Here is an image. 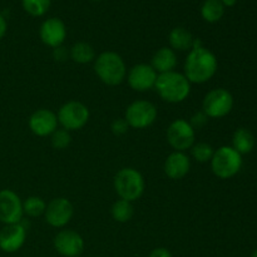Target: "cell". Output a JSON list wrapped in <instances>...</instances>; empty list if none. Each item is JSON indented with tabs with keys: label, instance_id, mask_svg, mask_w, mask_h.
Returning <instances> with one entry per match:
<instances>
[{
	"label": "cell",
	"instance_id": "17",
	"mask_svg": "<svg viewBox=\"0 0 257 257\" xmlns=\"http://www.w3.org/2000/svg\"><path fill=\"white\" fill-rule=\"evenodd\" d=\"M191 161L190 157L185 152H177L175 151L167 157L165 162V173L171 180H181L186 177L190 172Z\"/></svg>",
	"mask_w": 257,
	"mask_h": 257
},
{
	"label": "cell",
	"instance_id": "20",
	"mask_svg": "<svg viewBox=\"0 0 257 257\" xmlns=\"http://www.w3.org/2000/svg\"><path fill=\"white\" fill-rule=\"evenodd\" d=\"M255 147V137L252 133L246 128H238L233 133L232 148L237 151L241 156L247 155Z\"/></svg>",
	"mask_w": 257,
	"mask_h": 257
},
{
	"label": "cell",
	"instance_id": "15",
	"mask_svg": "<svg viewBox=\"0 0 257 257\" xmlns=\"http://www.w3.org/2000/svg\"><path fill=\"white\" fill-rule=\"evenodd\" d=\"M28 124L35 136L48 137V136H52V133L58 128V117L50 109L42 108V109L35 110L30 115Z\"/></svg>",
	"mask_w": 257,
	"mask_h": 257
},
{
	"label": "cell",
	"instance_id": "13",
	"mask_svg": "<svg viewBox=\"0 0 257 257\" xmlns=\"http://www.w3.org/2000/svg\"><path fill=\"white\" fill-rule=\"evenodd\" d=\"M39 35L45 45L57 49L62 47L67 38V28L64 23L58 18H49L40 25Z\"/></svg>",
	"mask_w": 257,
	"mask_h": 257
},
{
	"label": "cell",
	"instance_id": "10",
	"mask_svg": "<svg viewBox=\"0 0 257 257\" xmlns=\"http://www.w3.org/2000/svg\"><path fill=\"white\" fill-rule=\"evenodd\" d=\"M23 202L19 196L12 190L0 191V222L14 225L22 222Z\"/></svg>",
	"mask_w": 257,
	"mask_h": 257
},
{
	"label": "cell",
	"instance_id": "28",
	"mask_svg": "<svg viewBox=\"0 0 257 257\" xmlns=\"http://www.w3.org/2000/svg\"><path fill=\"white\" fill-rule=\"evenodd\" d=\"M128 123L125 122L124 118H118V119H114L112 122V125H110V130L114 133L115 136H123L128 132Z\"/></svg>",
	"mask_w": 257,
	"mask_h": 257
},
{
	"label": "cell",
	"instance_id": "1",
	"mask_svg": "<svg viewBox=\"0 0 257 257\" xmlns=\"http://www.w3.org/2000/svg\"><path fill=\"white\" fill-rule=\"evenodd\" d=\"M218 68L216 55L205 48L200 39H195L193 48L185 62V77L190 83L203 84L216 74Z\"/></svg>",
	"mask_w": 257,
	"mask_h": 257
},
{
	"label": "cell",
	"instance_id": "23",
	"mask_svg": "<svg viewBox=\"0 0 257 257\" xmlns=\"http://www.w3.org/2000/svg\"><path fill=\"white\" fill-rule=\"evenodd\" d=\"M110 212H112L113 220L124 223L133 217L135 210H133L132 202H128L125 200H118L113 203Z\"/></svg>",
	"mask_w": 257,
	"mask_h": 257
},
{
	"label": "cell",
	"instance_id": "9",
	"mask_svg": "<svg viewBox=\"0 0 257 257\" xmlns=\"http://www.w3.org/2000/svg\"><path fill=\"white\" fill-rule=\"evenodd\" d=\"M196 132L190 122L185 119H176L167 130V142L177 152L191 150L195 145Z\"/></svg>",
	"mask_w": 257,
	"mask_h": 257
},
{
	"label": "cell",
	"instance_id": "5",
	"mask_svg": "<svg viewBox=\"0 0 257 257\" xmlns=\"http://www.w3.org/2000/svg\"><path fill=\"white\" fill-rule=\"evenodd\" d=\"M241 167H242V156L228 146H222L215 151L211 160L212 172L222 180H227L237 175Z\"/></svg>",
	"mask_w": 257,
	"mask_h": 257
},
{
	"label": "cell",
	"instance_id": "12",
	"mask_svg": "<svg viewBox=\"0 0 257 257\" xmlns=\"http://www.w3.org/2000/svg\"><path fill=\"white\" fill-rule=\"evenodd\" d=\"M54 248L64 257H78L84 251V240L73 230H63L55 236Z\"/></svg>",
	"mask_w": 257,
	"mask_h": 257
},
{
	"label": "cell",
	"instance_id": "32",
	"mask_svg": "<svg viewBox=\"0 0 257 257\" xmlns=\"http://www.w3.org/2000/svg\"><path fill=\"white\" fill-rule=\"evenodd\" d=\"M237 0H221V3L223 4V7H233L236 4Z\"/></svg>",
	"mask_w": 257,
	"mask_h": 257
},
{
	"label": "cell",
	"instance_id": "27",
	"mask_svg": "<svg viewBox=\"0 0 257 257\" xmlns=\"http://www.w3.org/2000/svg\"><path fill=\"white\" fill-rule=\"evenodd\" d=\"M52 146L55 150H65L68 146L72 142V136L64 128H60V130H55L52 133Z\"/></svg>",
	"mask_w": 257,
	"mask_h": 257
},
{
	"label": "cell",
	"instance_id": "7",
	"mask_svg": "<svg viewBox=\"0 0 257 257\" xmlns=\"http://www.w3.org/2000/svg\"><path fill=\"white\" fill-rule=\"evenodd\" d=\"M157 108L148 100H136L131 103L124 113V119L128 125L136 130H145L157 119Z\"/></svg>",
	"mask_w": 257,
	"mask_h": 257
},
{
	"label": "cell",
	"instance_id": "3",
	"mask_svg": "<svg viewBox=\"0 0 257 257\" xmlns=\"http://www.w3.org/2000/svg\"><path fill=\"white\" fill-rule=\"evenodd\" d=\"M94 72L100 82L114 87L124 80L127 68L124 60L118 53L103 52L94 59Z\"/></svg>",
	"mask_w": 257,
	"mask_h": 257
},
{
	"label": "cell",
	"instance_id": "11",
	"mask_svg": "<svg viewBox=\"0 0 257 257\" xmlns=\"http://www.w3.org/2000/svg\"><path fill=\"white\" fill-rule=\"evenodd\" d=\"M45 221L53 227H64L74 215V207L68 198L58 197L50 201L45 208Z\"/></svg>",
	"mask_w": 257,
	"mask_h": 257
},
{
	"label": "cell",
	"instance_id": "2",
	"mask_svg": "<svg viewBox=\"0 0 257 257\" xmlns=\"http://www.w3.org/2000/svg\"><path fill=\"white\" fill-rule=\"evenodd\" d=\"M155 88L160 97L168 103L183 102L191 93V83L187 78L175 70L158 74Z\"/></svg>",
	"mask_w": 257,
	"mask_h": 257
},
{
	"label": "cell",
	"instance_id": "26",
	"mask_svg": "<svg viewBox=\"0 0 257 257\" xmlns=\"http://www.w3.org/2000/svg\"><path fill=\"white\" fill-rule=\"evenodd\" d=\"M191 153H192L193 160H196L200 163H206L212 160L215 151H213L212 146L208 145V143L200 142L192 146Z\"/></svg>",
	"mask_w": 257,
	"mask_h": 257
},
{
	"label": "cell",
	"instance_id": "19",
	"mask_svg": "<svg viewBox=\"0 0 257 257\" xmlns=\"http://www.w3.org/2000/svg\"><path fill=\"white\" fill-rule=\"evenodd\" d=\"M168 42H170L171 49L178 50V52H186L193 48L195 38L192 33L183 27L173 28L168 34Z\"/></svg>",
	"mask_w": 257,
	"mask_h": 257
},
{
	"label": "cell",
	"instance_id": "33",
	"mask_svg": "<svg viewBox=\"0 0 257 257\" xmlns=\"http://www.w3.org/2000/svg\"><path fill=\"white\" fill-rule=\"evenodd\" d=\"M251 257H257V250H255L252 252V255H251Z\"/></svg>",
	"mask_w": 257,
	"mask_h": 257
},
{
	"label": "cell",
	"instance_id": "16",
	"mask_svg": "<svg viewBox=\"0 0 257 257\" xmlns=\"http://www.w3.org/2000/svg\"><path fill=\"white\" fill-rule=\"evenodd\" d=\"M27 240V230L22 223L5 225L0 231V248L4 252L13 253L23 247Z\"/></svg>",
	"mask_w": 257,
	"mask_h": 257
},
{
	"label": "cell",
	"instance_id": "18",
	"mask_svg": "<svg viewBox=\"0 0 257 257\" xmlns=\"http://www.w3.org/2000/svg\"><path fill=\"white\" fill-rule=\"evenodd\" d=\"M176 65H177V55L175 50L168 47L158 49L152 57V63H151V67L157 72V74L173 72Z\"/></svg>",
	"mask_w": 257,
	"mask_h": 257
},
{
	"label": "cell",
	"instance_id": "30",
	"mask_svg": "<svg viewBox=\"0 0 257 257\" xmlns=\"http://www.w3.org/2000/svg\"><path fill=\"white\" fill-rule=\"evenodd\" d=\"M148 257H172V253L170 252V250L165 247H157L155 250H152V252L150 253Z\"/></svg>",
	"mask_w": 257,
	"mask_h": 257
},
{
	"label": "cell",
	"instance_id": "8",
	"mask_svg": "<svg viewBox=\"0 0 257 257\" xmlns=\"http://www.w3.org/2000/svg\"><path fill=\"white\" fill-rule=\"evenodd\" d=\"M232 94L223 88H216L205 95L202 112L208 118H222L232 110Z\"/></svg>",
	"mask_w": 257,
	"mask_h": 257
},
{
	"label": "cell",
	"instance_id": "14",
	"mask_svg": "<svg viewBox=\"0 0 257 257\" xmlns=\"http://www.w3.org/2000/svg\"><path fill=\"white\" fill-rule=\"evenodd\" d=\"M157 72L151 64H137L128 73V84L137 92H147L156 85Z\"/></svg>",
	"mask_w": 257,
	"mask_h": 257
},
{
	"label": "cell",
	"instance_id": "29",
	"mask_svg": "<svg viewBox=\"0 0 257 257\" xmlns=\"http://www.w3.org/2000/svg\"><path fill=\"white\" fill-rule=\"evenodd\" d=\"M207 120H208L207 115H206L203 112H200V113H196V114L191 118L190 124L192 125L193 130H200V128H202L203 125L207 123Z\"/></svg>",
	"mask_w": 257,
	"mask_h": 257
},
{
	"label": "cell",
	"instance_id": "25",
	"mask_svg": "<svg viewBox=\"0 0 257 257\" xmlns=\"http://www.w3.org/2000/svg\"><path fill=\"white\" fill-rule=\"evenodd\" d=\"M23 8L32 17H43L49 10L52 0H22Z\"/></svg>",
	"mask_w": 257,
	"mask_h": 257
},
{
	"label": "cell",
	"instance_id": "6",
	"mask_svg": "<svg viewBox=\"0 0 257 257\" xmlns=\"http://www.w3.org/2000/svg\"><path fill=\"white\" fill-rule=\"evenodd\" d=\"M58 123H60L64 130L70 131L82 130L88 123L90 117L89 109L85 104L78 100H70L63 104L58 110Z\"/></svg>",
	"mask_w": 257,
	"mask_h": 257
},
{
	"label": "cell",
	"instance_id": "22",
	"mask_svg": "<svg viewBox=\"0 0 257 257\" xmlns=\"http://www.w3.org/2000/svg\"><path fill=\"white\" fill-rule=\"evenodd\" d=\"M225 14V7L221 0H206L201 8V15L207 23H217Z\"/></svg>",
	"mask_w": 257,
	"mask_h": 257
},
{
	"label": "cell",
	"instance_id": "21",
	"mask_svg": "<svg viewBox=\"0 0 257 257\" xmlns=\"http://www.w3.org/2000/svg\"><path fill=\"white\" fill-rule=\"evenodd\" d=\"M70 58L78 64H88L95 59V52L88 43L78 42L70 49Z\"/></svg>",
	"mask_w": 257,
	"mask_h": 257
},
{
	"label": "cell",
	"instance_id": "4",
	"mask_svg": "<svg viewBox=\"0 0 257 257\" xmlns=\"http://www.w3.org/2000/svg\"><path fill=\"white\" fill-rule=\"evenodd\" d=\"M145 178L137 170L131 167L122 168L114 177V190L120 200L135 202L145 192Z\"/></svg>",
	"mask_w": 257,
	"mask_h": 257
},
{
	"label": "cell",
	"instance_id": "24",
	"mask_svg": "<svg viewBox=\"0 0 257 257\" xmlns=\"http://www.w3.org/2000/svg\"><path fill=\"white\" fill-rule=\"evenodd\" d=\"M45 208H47V203L38 196H30L23 202V211L29 217H38V216L44 215Z\"/></svg>",
	"mask_w": 257,
	"mask_h": 257
},
{
	"label": "cell",
	"instance_id": "31",
	"mask_svg": "<svg viewBox=\"0 0 257 257\" xmlns=\"http://www.w3.org/2000/svg\"><path fill=\"white\" fill-rule=\"evenodd\" d=\"M7 29H8V24L5 18L0 14V40L4 38V35L7 34Z\"/></svg>",
	"mask_w": 257,
	"mask_h": 257
},
{
	"label": "cell",
	"instance_id": "34",
	"mask_svg": "<svg viewBox=\"0 0 257 257\" xmlns=\"http://www.w3.org/2000/svg\"><path fill=\"white\" fill-rule=\"evenodd\" d=\"M92 2H102V0H92Z\"/></svg>",
	"mask_w": 257,
	"mask_h": 257
}]
</instances>
